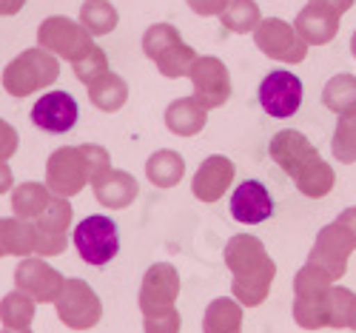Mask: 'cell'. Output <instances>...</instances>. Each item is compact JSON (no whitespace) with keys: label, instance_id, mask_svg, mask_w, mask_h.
I'll use <instances>...</instances> for the list:
<instances>
[{"label":"cell","instance_id":"1f68e13d","mask_svg":"<svg viewBox=\"0 0 356 333\" xmlns=\"http://www.w3.org/2000/svg\"><path fill=\"white\" fill-rule=\"evenodd\" d=\"M337 279L316 262H305L293 277V296H325Z\"/></svg>","mask_w":356,"mask_h":333},{"label":"cell","instance_id":"d4e9b609","mask_svg":"<svg viewBox=\"0 0 356 333\" xmlns=\"http://www.w3.org/2000/svg\"><path fill=\"white\" fill-rule=\"evenodd\" d=\"M32 254H35L32 222L20 217L0 220V257H32Z\"/></svg>","mask_w":356,"mask_h":333},{"label":"cell","instance_id":"f6af8a7d","mask_svg":"<svg viewBox=\"0 0 356 333\" xmlns=\"http://www.w3.org/2000/svg\"><path fill=\"white\" fill-rule=\"evenodd\" d=\"M308 3H325V6H334L339 15H345L353 6V0H308Z\"/></svg>","mask_w":356,"mask_h":333},{"label":"cell","instance_id":"603a6c76","mask_svg":"<svg viewBox=\"0 0 356 333\" xmlns=\"http://www.w3.org/2000/svg\"><path fill=\"white\" fill-rule=\"evenodd\" d=\"M202 333H243V305L234 296L214 299L205 308Z\"/></svg>","mask_w":356,"mask_h":333},{"label":"cell","instance_id":"277c9868","mask_svg":"<svg viewBox=\"0 0 356 333\" xmlns=\"http://www.w3.org/2000/svg\"><path fill=\"white\" fill-rule=\"evenodd\" d=\"M254 43L265 57L280 60L285 66L302 63L308 49H311L300 35H296L293 23L280 20V17H262V23L254 29Z\"/></svg>","mask_w":356,"mask_h":333},{"label":"cell","instance_id":"f35d334b","mask_svg":"<svg viewBox=\"0 0 356 333\" xmlns=\"http://www.w3.org/2000/svg\"><path fill=\"white\" fill-rule=\"evenodd\" d=\"M80 151H83V157H86V165H88V179H95L97 177H103L106 171H111V157H108V151L103 148V145H95V143H83L80 145ZM88 183V186H92Z\"/></svg>","mask_w":356,"mask_h":333},{"label":"cell","instance_id":"f546056e","mask_svg":"<svg viewBox=\"0 0 356 333\" xmlns=\"http://www.w3.org/2000/svg\"><path fill=\"white\" fill-rule=\"evenodd\" d=\"M322 103L337 117H342L348 111H356V77L345 74V72L331 77L322 88Z\"/></svg>","mask_w":356,"mask_h":333},{"label":"cell","instance_id":"9a60e30c","mask_svg":"<svg viewBox=\"0 0 356 333\" xmlns=\"http://www.w3.org/2000/svg\"><path fill=\"white\" fill-rule=\"evenodd\" d=\"M271 214H274V200L259 179H245L231 194V217L236 222L259 225L265 220H271Z\"/></svg>","mask_w":356,"mask_h":333},{"label":"cell","instance_id":"30bf717a","mask_svg":"<svg viewBox=\"0 0 356 333\" xmlns=\"http://www.w3.org/2000/svg\"><path fill=\"white\" fill-rule=\"evenodd\" d=\"M257 97L265 114H271L277 120H288L302 106V80L288 69L268 72L259 83Z\"/></svg>","mask_w":356,"mask_h":333},{"label":"cell","instance_id":"83f0119b","mask_svg":"<svg viewBox=\"0 0 356 333\" xmlns=\"http://www.w3.org/2000/svg\"><path fill=\"white\" fill-rule=\"evenodd\" d=\"M220 23L234 35H254V29L262 23L257 0H228L220 12Z\"/></svg>","mask_w":356,"mask_h":333},{"label":"cell","instance_id":"44dd1931","mask_svg":"<svg viewBox=\"0 0 356 333\" xmlns=\"http://www.w3.org/2000/svg\"><path fill=\"white\" fill-rule=\"evenodd\" d=\"M209 123V108H202L194 97H180L165 108V129L177 137H194Z\"/></svg>","mask_w":356,"mask_h":333},{"label":"cell","instance_id":"3957f363","mask_svg":"<svg viewBox=\"0 0 356 333\" xmlns=\"http://www.w3.org/2000/svg\"><path fill=\"white\" fill-rule=\"evenodd\" d=\"M38 46L46 49L49 54H54L57 60L77 63V60L95 46V40L80 26V20H72V17H63V15H51L38 29Z\"/></svg>","mask_w":356,"mask_h":333},{"label":"cell","instance_id":"cb8c5ba5","mask_svg":"<svg viewBox=\"0 0 356 333\" xmlns=\"http://www.w3.org/2000/svg\"><path fill=\"white\" fill-rule=\"evenodd\" d=\"M145 177H148V183L157 188H174L186 177V160L168 148L154 151V154L145 160Z\"/></svg>","mask_w":356,"mask_h":333},{"label":"cell","instance_id":"b9f144b4","mask_svg":"<svg viewBox=\"0 0 356 333\" xmlns=\"http://www.w3.org/2000/svg\"><path fill=\"white\" fill-rule=\"evenodd\" d=\"M186 3L200 17H220V12L225 9L228 0H186Z\"/></svg>","mask_w":356,"mask_h":333},{"label":"cell","instance_id":"60d3db41","mask_svg":"<svg viewBox=\"0 0 356 333\" xmlns=\"http://www.w3.org/2000/svg\"><path fill=\"white\" fill-rule=\"evenodd\" d=\"M17 143H20V137H17V131L6 123L3 117H0V163H6L9 157H15V151H17Z\"/></svg>","mask_w":356,"mask_h":333},{"label":"cell","instance_id":"d6986e66","mask_svg":"<svg viewBox=\"0 0 356 333\" xmlns=\"http://www.w3.org/2000/svg\"><path fill=\"white\" fill-rule=\"evenodd\" d=\"M222 259H225V268L231 270V274H251V270L268 265L271 257L268 251H265V245L251 236V234H240V236H231L228 245L222 251Z\"/></svg>","mask_w":356,"mask_h":333},{"label":"cell","instance_id":"e575fe53","mask_svg":"<svg viewBox=\"0 0 356 333\" xmlns=\"http://www.w3.org/2000/svg\"><path fill=\"white\" fill-rule=\"evenodd\" d=\"M331 151L339 163H356V111H348L339 117V123L334 129Z\"/></svg>","mask_w":356,"mask_h":333},{"label":"cell","instance_id":"4fadbf2b","mask_svg":"<svg viewBox=\"0 0 356 333\" xmlns=\"http://www.w3.org/2000/svg\"><path fill=\"white\" fill-rule=\"evenodd\" d=\"M32 123L49 134H66L77 123V100L69 92H46L32 106Z\"/></svg>","mask_w":356,"mask_h":333},{"label":"cell","instance_id":"8d00e7d4","mask_svg":"<svg viewBox=\"0 0 356 333\" xmlns=\"http://www.w3.org/2000/svg\"><path fill=\"white\" fill-rule=\"evenodd\" d=\"M353 296H356V293L348 291L345 285H331V291L325 293V308H328V327H334V330L348 327Z\"/></svg>","mask_w":356,"mask_h":333},{"label":"cell","instance_id":"8fae6325","mask_svg":"<svg viewBox=\"0 0 356 333\" xmlns=\"http://www.w3.org/2000/svg\"><path fill=\"white\" fill-rule=\"evenodd\" d=\"M15 285H17V291L29 293L35 302H57L66 279L60 277V270H54L46 259L23 257L20 265L15 268Z\"/></svg>","mask_w":356,"mask_h":333},{"label":"cell","instance_id":"5bb4252c","mask_svg":"<svg viewBox=\"0 0 356 333\" xmlns=\"http://www.w3.org/2000/svg\"><path fill=\"white\" fill-rule=\"evenodd\" d=\"M268 154L271 160L288 174H300L308 163H314L319 157V151L311 145V140L302 134V131H296V129H285L280 134L271 137V145H268Z\"/></svg>","mask_w":356,"mask_h":333},{"label":"cell","instance_id":"f1b7e54d","mask_svg":"<svg viewBox=\"0 0 356 333\" xmlns=\"http://www.w3.org/2000/svg\"><path fill=\"white\" fill-rule=\"evenodd\" d=\"M117 23H120V15L108 3V0H86L80 9V26L86 29L92 38H103L111 35Z\"/></svg>","mask_w":356,"mask_h":333},{"label":"cell","instance_id":"7bdbcfd3","mask_svg":"<svg viewBox=\"0 0 356 333\" xmlns=\"http://www.w3.org/2000/svg\"><path fill=\"white\" fill-rule=\"evenodd\" d=\"M334 222H337V225H339V228L353 239V245H356V208H345Z\"/></svg>","mask_w":356,"mask_h":333},{"label":"cell","instance_id":"7dc6e473","mask_svg":"<svg viewBox=\"0 0 356 333\" xmlns=\"http://www.w3.org/2000/svg\"><path fill=\"white\" fill-rule=\"evenodd\" d=\"M348 327L356 330V296H353V305H350V319H348Z\"/></svg>","mask_w":356,"mask_h":333},{"label":"cell","instance_id":"6da1fadb","mask_svg":"<svg viewBox=\"0 0 356 333\" xmlns=\"http://www.w3.org/2000/svg\"><path fill=\"white\" fill-rule=\"evenodd\" d=\"M57 74H60L57 57L40 46H35V49L20 51L3 69V88L12 97H29V95L40 92V88H49L57 80Z\"/></svg>","mask_w":356,"mask_h":333},{"label":"cell","instance_id":"8992f818","mask_svg":"<svg viewBox=\"0 0 356 333\" xmlns=\"http://www.w3.org/2000/svg\"><path fill=\"white\" fill-rule=\"evenodd\" d=\"M54 311L60 316V322L72 330H92L103 316L100 296L83 279H66L60 296L54 302Z\"/></svg>","mask_w":356,"mask_h":333},{"label":"cell","instance_id":"c3c4849f","mask_svg":"<svg viewBox=\"0 0 356 333\" xmlns=\"http://www.w3.org/2000/svg\"><path fill=\"white\" fill-rule=\"evenodd\" d=\"M350 54H353V57H356V32H353V35H350Z\"/></svg>","mask_w":356,"mask_h":333},{"label":"cell","instance_id":"ab89813d","mask_svg":"<svg viewBox=\"0 0 356 333\" xmlns=\"http://www.w3.org/2000/svg\"><path fill=\"white\" fill-rule=\"evenodd\" d=\"M180 327H183V319L177 308L168 314H160V316H143L145 333H180Z\"/></svg>","mask_w":356,"mask_h":333},{"label":"cell","instance_id":"4316f807","mask_svg":"<svg viewBox=\"0 0 356 333\" xmlns=\"http://www.w3.org/2000/svg\"><path fill=\"white\" fill-rule=\"evenodd\" d=\"M51 191L46 188V183H20L15 191H12V211H15V217L20 220H38L43 211L49 208L51 202Z\"/></svg>","mask_w":356,"mask_h":333},{"label":"cell","instance_id":"7402d4cb","mask_svg":"<svg viewBox=\"0 0 356 333\" xmlns=\"http://www.w3.org/2000/svg\"><path fill=\"white\" fill-rule=\"evenodd\" d=\"M293 186L300 188L302 197L308 200H322V197H328L337 186V174H334V165L331 163H325L322 157H316L314 163H308L300 174H293Z\"/></svg>","mask_w":356,"mask_h":333},{"label":"cell","instance_id":"d590c367","mask_svg":"<svg viewBox=\"0 0 356 333\" xmlns=\"http://www.w3.org/2000/svg\"><path fill=\"white\" fill-rule=\"evenodd\" d=\"M197 60V51L188 46V43H177L174 49H168L160 60H154L157 63V72L168 80H177V77H188V69L191 63Z\"/></svg>","mask_w":356,"mask_h":333},{"label":"cell","instance_id":"52a82bcc","mask_svg":"<svg viewBox=\"0 0 356 333\" xmlns=\"http://www.w3.org/2000/svg\"><path fill=\"white\" fill-rule=\"evenodd\" d=\"M88 165L80 145H66V148H57L51 151V157L46 163V188L54 197H63L72 200L74 194L83 191V186H88Z\"/></svg>","mask_w":356,"mask_h":333},{"label":"cell","instance_id":"ba28073f","mask_svg":"<svg viewBox=\"0 0 356 333\" xmlns=\"http://www.w3.org/2000/svg\"><path fill=\"white\" fill-rule=\"evenodd\" d=\"M177 296H180V274H177V268L168 262H154L143 274V285L137 296L143 316H160L174 311Z\"/></svg>","mask_w":356,"mask_h":333},{"label":"cell","instance_id":"7c38bea8","mask_svg":"<svg viewBox=\"0 0 356 333\" xmlns=\"http://www.w3.org/2000/svg\"><path fill=\"white\" fill-rule=\"evenodd\" d=\"M353 251H356L353 239L337 222H331V225H325L316 234V242H314V248L308 254V262H316L319 268L328 270L334 279H342L345 270H348V259H350Z\"/></svg>","mask_w":356,"mask_h":333},{"label":"cell","instance_id":"74e56055","mask_svg":"<svg viewBox=\"0 0 356 333\" xmlns=\"http://www.w3.org/2000/svg\"><path fill=\"white\" fill-rule=\"evenodd\" d=\"M74 66V77L80 80V83H86V86H92L97 77H103L106 72H108V57H106V51L95 43L92 49H88L77 63H72Z\"/></svg>","mask_w":356,"mask_h":333},{"label":"cell","instance_id":"bcb514c9","mask_svg":"<svg viewBox=\"0 0 356 333\" xmlns=\"http://www.w3.org/2000/svg\"><path fill=\"white\" fill-rule=\"evenodd\" d=\"M12 191V168L6 163H0V194Z\"/></svg>","mask_w":356,"mask_h":333},{"label":"cell","instance_id":"ffe728a7","mask_svg":"<svg viewBox=\"0 0 356 333\" xmlns=\"http://www.w3.org/2000/svg\"><path fill=\"white\" fill-rule=\"evenodd\" d=\"M274 277H277L274 259L268 265L251 270V274H236L231 279V296L240 302L243 308H257V305H262V302L268 299L271 285H274Z\"/></svg>","mask_w":356,"mask_h":333},{"label":"cell","instance_id":"4dcf8cb0","mask_svg":"<svg viewBox=\"0 0 356 333\" xmlns=\"http://www.w3.org/2000/svg\"><path fill=\"white\" fill-rule=\"evenodd\" d=\"M35 319V299L23 293V291H12L0 299V322L9 330H23Z\"/></svg>","mask_w":356,"mask_h":333},{"label":"cell","instance_id":"d6a6232c","mask_svg":"<svg viewBox=\"0 0 356 333\" xmlns=\"http://www.w3.org/2000/svg\"><path fill=\"white\" fill-rule=\"evenodd\" d=\"M293 322L302 330L328 327V308L325 296H293Z\"/></svg>","mask_w":356,"mask_h":333},{"label":"cell","instance_id":"ee69618b","mask_svg":"<svg viewBox=\"0 0 356 333\" xmlns=\"http://www.w3.org/2000/svg\"><path fill=\"white\" fill-rule=\"evenodd\" d=\"M26 6V0H0V17H9V15H17L20 9Z\"/></svg>","mask_w":356,"mask_h":333},{"label":"cell","instance_id":"681fc988","mask_svg":"<svg viewBox=\"0 0 356 333\" xmlns=\"http://www.w3.org/2000/svg\"><path fill=\"white\" fill-rule=\"evenodd\" d=\"M0 333H32V327H23V330H9L6 327V330H0Z\"/></svg>","mask_w":356,"mask_h":333},{"label":"cell","instance_id":"2e32d148","mask_svg":"<svg viewBox=\"0 0 356 333\" xmlns=\"http://www.w3.org/2000/svg\"><path fill=\"white\" fill-rule=\"evenodd\" d=\"M234 163L222 154H211L209 160H202L194 179H191V194L200 202H217L231 186H234Z\"/></svg>","mask_w":356,"mask_h":333},{"label":"cell","instance_id":"5b68a950","mask_svg":"<svg viewBox=\"0 0 356 333\" xmlns=\"http://www.w3.org/2000/svg\"><path fill=\"white\" fill-rule=\"evenodd\" d=\"M72 202L63 197H51L49 208L38 220H32V239L38 257H57L69 245V228H72Z\"/></svg>","mask_w":356,"mask_h":333},{"label":"cell","instance_id":"836d02e7","mask_svg":"<svg viewBox=\"0 0 356 333\" xmlns=\"http://www.w3.org/2000/svg\"><path fill=\"white\" fill-rule=\"evenodd\" d=\"M177 43H183V38L177 32V26H171V23H154L143 32V54L148 60H160Z\"/></svg>","mask_w":356,"mask_h":333},{"label":"cell","instance_id":"ac0fdd59","mask_svg":"<svg viewBox=\"0 0 356 333\" xmlns=\"http://www.w3.org/2000/svg\"><path fill=\"white\" fill-rule=\"evenodd\" d=\"M92 191H95V200L108 208V211H120V208H129L137 194H140V186H137V179L129 174V171H106L103 177H97L95 183H92Z\"/></svg>","mask_w":356,"mask_h":333},{"label":"cell","instance_id":"9c48e42d","mask_svg":"<svg viewBox=\"0 0 356 333\" xmlns=\"http://www.w3.org/2000/svg\"><path fill=\"white\" fill-rule=\"evenodd\" d=\"M188 80L194 86V100L202 108H220L228 103L231 97V74L222 60L211 57V54H197V60L188 69Z\"/></svg>","mask_w":356,"mask_h":333},{"label":"cell","instance_id":"e0dca14e","mask_svg":"<svg viewBox=\"0 0 356 333\" xmlns=\"http://www.w3.org/2000/svg\"><path fill=\"white\" fill-rule=\"evenodd\" d=\"M339 23H342V15L334 6L308 3L305 9H300V15H296L293 29L308 46H325L337 38Z\"/></svg>","mask_w":356,"mask_h":333},{"label":"cell","instance_id":"484cf974","mask_svg":"<svg viewBox=\"0 0 356 333\" xmlns=\"http://www.w3.org/2000/svg\"><path fill=\"white\" fill-rule=\"evenodd\" d=\"M88 88V100L95 103V108L111 114V111H120L129 100V86L120 74H114V72H106L103 77H97L92 86H86Z\"/></svg>","mask_w":356,"mask_h":333},{"label":"cell","instance_id":"7a4b0ae2","mask_svg":"<svg viewBox=\"0 0 356 333\" xmlns=\"http://www.w3.org/2000/svg\"><path fill=\"white\" fill-rule=\"evenodd\" d=\"M72 239L80 259L95 268L108 265L117 257V251H120V231H117L111 217H103V214L86 217L80 225H74Z\"/></svg>","mask_w":356,"mask_h":333}]
</instances>
